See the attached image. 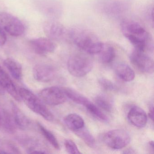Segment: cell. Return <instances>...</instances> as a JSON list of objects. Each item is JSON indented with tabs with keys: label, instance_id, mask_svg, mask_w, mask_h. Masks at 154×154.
Wrapping results in <instances>:
<instances>
[{
	"label": "cell",
	"instance_id": "cell-1",
	"mask_svg": "<svg viewBox=\"0 0 154 154\" xmlns=\"http://www.w3.org/2000/svg\"><path fill=\"white\" fill-rule=\"evenodd\" d=\"M120 27L123 35L134 49L145 52L153 51V38L141 24L131 20H123Z\"/></svg>",
	"mask_w": 154,
	"mask_h": 154
},
{
	"label": "cell",
	"instance_id": "cell-2",
	"mask_svg": "<svg viewBox=\"0 0 154 154\" xmlns=\"http://www.w3.org/2000/svg\"><path fill=\"white\" fill-rule=\"evenodd\" d=\"M68 37L78 48L90 54H99L104 45L95 34L80 26H74L69 29Z\"/></svg>",
	"mask_w": 154,
	"mask_h": 154
},
{
	"label": "cell",
	"instance_id": "cell-3",
	"mask_svg": "<svg viewBox=\"0 0 154 154\" xmlns=\"http://www.w3.org/2000/svg\"><path fill=\"white\" fill-rule=\"evenodd\" d=\"M94 6L100 14L109 17L116 18L127 12L130 4L128 0H97Z\"/></svg>",
	"mask_w": 154,
	"mask_h": 154
},
{
	"label": "cell",
	"instance_id": "cell-4",
	"mask_svg": "<svg viewBox=\"0 0 154 154\" xmlns=\"http://www.w3.org/2000/svg\"><path fill=\"white\" fill-rule=\"evenodd\" d=\"M19 92L21 100L32 111L48 121L54 120V115L47 108L41 99L26 88H20L19 90Z\"/></svg>",
	"mask_w": 154,
	"mask_h": 154
},
{
	"label": "cell",
	"instance_id": "cell-5",
	"mask_svg": "<svg viewBox=\"0 0 154 154\" xmlns=\"http://www.w3.org/2000/svg\"><path fill=\"white\" fill-rule=\"evenodd\" d=\"M93 67L92 60L88 56L75 53L70 56L67 61V68L73 76L81 77L90 72Z\"/></svg>",
	"mask_w": 154,
	"mask_h": 154
},
{
	"label": "cell",
	"instance_id": "cell-6",
	"mask_svg": "<svg viewBox=\"0 0 154 154\" xmlns=\"http://www.w3.org/2000/svg\"><path fill=\"white\" fill-rule=\"evenodd\" d=\"M0 27L13 36L22 35L25 31V26L20 20L3 11H0Z\"/></svg>",
	"mask_w": 154,
	"mask_h": 154
},
{
	"label": "cell",
	"instance_id": "cell-7",
	"mask_svg": "<svg viewBox=\"0 0 154 154\" xmlns=\"http://www.w3.org/2000/svg\"><path fill=\"white\" fill-rule=\"evenodd\" d=\"M105 144L113 149H121L128 146L131 141L129 134L124 130H112L106 132L103 137Z\"/></svg>",
	"mask_w": 154,
	"mask_h": 154
},
{
	"label": "cell",
	"instance_id": "cell-8",
	"mask_svg": "<svg viewBox=\"0 0 154 154\" xmlns=\"http://www.w3.org/2000/svg\"><path fill=\"white\" fill-rule=\"evenodd\" d=\"M43 29L47 36L53 41L62 42L69 39L68 29L60 22L48 20L44 23Z\"/></svg>",
	"mask_w": 154,
	"mask_h": 154
},
{
	"label": "cell",
	"instance_id": "cell-9",
	"mask_svg": "<svg viewBox=\"0 0 154 154\" xmlns=\"http://www.w3.org/2000/svg\"><path fill=\"white\" fill-rule=\"evenodd\" d=\"M130 59L131 63L140 72L149 74L154 72V61L146 52L134 49Z\"/></svg>",
	"mask_w": 154,
	"mask_h": 154
},
{
	"label": "cell",
	"instance_id": "cell-10",
	"mask_svg": "<svg viewBox=\"0 0 154 154\" xmlns=\"http://www.w3.org/2000/svg\"><path fill=\"white\" fill-rule=\"evenodd\" d=\"M39 96L44 103L54 106L62 104L66 100L63 89L57 87L45 88L39 92Z\"/></svg>",
	"mask_w": 154,
	"mask_h": 154
},
{
	"label": "cell",
	"instance_id": "cell-11",
	"mask_svg": "<svg viewBox=\"0 0 154 154\" xmlns=\"http://www.w3.org/2000/svg\"><path fill=\"white\" fill-rule=\"evenodd\" d=\"M29 43L34 52L39 55H45L53 53L57 48L54 41L49 38H33L30 40Z\"/></svg>",
	"mask_w": 154,
	"mask_h": 154
},
{
	"label": "cell",
	"instance_id": "cell-12",
	"mask_svg": "<svg viewBox=\"0 0 154 154\" xmlns=\"http://www.w3.org/2000/svg\"><path fill=\"white\" fill-rule=\"evenodd\" d=\"M33 75L38 82H48L54 79L56 71L52 66L41 64L35 66L33 69Z\"/></svg>",
	"mask_w": 154,
	"mask_h": 154
},
{
	"label": "cell",
	"instance_id": "cell-13",
	"mask_svg": "<svg viewBox=\"0 0 154 154\" xmlns=\"http://www.w3.org/2000/svg\"><path fill=\"white\" fill-rule=\"evenodd\" d=\"M42 12L52 19L59 18L63 14V7L59 0H43Z\"/></svg>",
	"mask_w": 154,
	"mask_h": 154
},
{
	"label": "cell",
	"instance_id": "cell-14",
	"mask_svg": "<svg viewBox=\"0 0 154 154\" xmlns=\"http://www.w3.org/2000/svg\"><path fill=\"white\" fill-rule=\"evenodd\" d=\"M0 86L8 92L13 98L18 102L21 101L19 91L9 75L0 66Z\"/></svg>",
	"mask_w": 154,
	"mask_h": 154
},
{
	"label": "cell",
	"instance_id": "cell-15",
	"mask_svg": "<svg viewBox=\"0 0 154 154\" xmlns=\"http://www.w3.org/2000/svg\"><path fill=\"white\" fill-rule=\"evenodd\" d=\"M128 118L132 125L139 128L145 127L147 121L146 112L137 106H134L131 109L128 113Z\"/></svg>",
	"mask_w": 154,
	"mask_h": 154
},
{
	"label": "cell",
	"instance_id": "cell-16",
	"mask_svg": "<svg viewBox=\"0 0 154 154\" xmlns=\"http://www.w3.org/2000/svg\"><path fill=\"white\" fill-rule=\"evenodd\" d=\"M11 109L12 117L17 127L22 130L29 128L31 124V121L23 112L13 103L11 104Z\"/></svg>",
	"mask_w": 154,
	"mask_h": 154
},
{
	"label": "cell",
	"instance_id": "cell-17",
	"mask_svg": "<svg viewBox=\"0 0 154 154\" xmlns=\"http://www.w3.org/2000/svg\"><path fill=\"white\" fill-rule=\"evenodd\" d=\"M4 64L11 74L17 81H20L22 77V68L21 64L15 59L8 58L4 61Z\"/></svg>",
	"mask_w": 154,
	"mask_h": 154
},
{
	"label": "cell",
	"instance_id": "cell-18",
	"mask_svg": "<svg viewBox=\"0 0 154 154\" xmlns=\"http://www.w3.org/2000/svg\"><path fill=\"white\" fill-rule=\"evenodd\" d=\"M66 97L77 104L83 105L87 109L92 103L85 96L82 95L75 90L69 88L63 89Z\"/></svg>",
	"mask_w": 154,
	"mask_h": 154
},
{
	"label": "cell",
	"instance_id": "cell-19",
	"mask_svg": "<svg viewBox=\"0 0 154 154\" xmlns=\"http://www.w3.org/2000/svg\"><path fill=\"white\" fill-rule=\"evenodd\" d=\"M64 122L68 128L75 131L83 128L85 126L84 121L78 114L71 113L66 116L64 119Z\"/></svg>",
	"mask_w": 154,
	"mask_h": 154
},
{
	"label": "cell",
	"instance_id": "cell-20",
	"mask_svg": "<svg viewBox=\"0 0 154 154\" xmlns=\"http://www.w3.org/2000/svg\"><path fill=\"white\" fill-rule=\"evenodd\" d=\"M116 74L122 80L125 82L133 81L135 77V74L132 69L126 64L120 63L115 67Z\"/></svg>",
	"mask_w": 154,
	"mask_h": 154
},
{
	"label": "cell",
	"instance_id": "cell-21",
	"mask_svg": "<svg viewBox=\"0 0 154 154\" xmlns=\"http://www.w3.org/2000/svg\"><path fill=\"white\" fill-rule=\"evenodd\" d=\"M2 127L5 131L8 133H14L16 131V126L12 115L5 111H2L0 127Z\"/></svg>",
	"mask_w": 154,
	"mask_h": 154
},
{
	"label": "cell",
	"instance_id": "cell-22",
	"mask_svg": "<svg viewBox=\"0 0 154 154\" xmlns=\"http://www.w3.org/2000/svg\"><path fill=\"white\" fill-rule=\"evenodd\" d=\"M99 54H100L101 61L103 63L108 64L114 60L116 55V51L112 46L104 44L102 49Z\"/></svg>",
	"mask_w": 154,
	"mask_h": 154
},
{
	"label": "cell",
	"instance_id": "cell-23",
	"mask_svg": "<svg viewBox=\"0 0 154 154\" xmlns=\"http://www.w3.org/2000/svg\"><path fill=\"white\" fill-rule=\"evenodd\" d=\"M75 134L80 138L85 143L91 147H94L95 146V140L93 135L85 127L74 131Z\"/></svg>",
	"mask_w": 154,
	"mask_h": 154
},
{
	"label": "cell",
	"instance_id": "cell-24",
	"mask_svg": "<svg viewBox=\"0 0 154 154\" xmlns=\"http://www.w3.org/2000/svg\"><path fill=\"white\" fill-rule=\"evenodd\" d=\"M38 127L42 135L49 143L56 149H60L59 143L54 135L40 123H38Z\"/></svg>",
	"mask_w": 154,
	"mask_h": 154
},
{
	"label": "cell",
	"instance_id": "cell-25",
	"mask_svg": "<svg viewBox=\"0 0 154 154\" xmlns=\"http://www.w3.org/2000/svg\"><path fill=\"white\" fill-rule=\"evenodd\" d=\"M94 100L96 105L105 111L110 112L112 110V104L110 100L106 96L103 95H98L95 97Z\"/></svg>",
	"mask_w": 154,
	"mask_h": 154
},
{
	"label": "cell",
	"instance_id": "cell-26",
	"mask_svg": "<svg viewBox=\"0 0 154 154\" xmlns=\"http://www.w3.org/2000/svg\"><path fill=\"white\" fill-rule=\"evenodd\" d=\"M65 146L66 151L69 154H81L77 146L71 140H66L65 141Z\"/></svg>",
	"mask_w": 154,
	"mask_h": 154
},
{
	"label": "cell",
	"instance_id": "cell-27",
	"mask_svg": "<svg viewBox=\"0 0 154 154\" xmlns=\"http://www.w3.org/2000/svg\"><path fill=\"white\" fill-rule=\"evenodd\" d=\"M99 82L101 87L106 91H113L116 89L115 85L108 79L101 78L99 80Z\"/></svg>",
	"mask_w": 154,
	"mask_h": 154
},
{
	"label": "cell",
	"instance_id": "cell-28",
	"mask_svg": "<svg viewBox=\"0 0 154 154\" xmlns=\"http://www.w3.org/2000/svg\"><path fill=\"white\" fill-rule=\"evenodd\" d=\"M146 18L151 26H154V8L153 6L149 7L146 11Z\"/></svg>",
	"mask_w": 154,
	"mask_h": 154
},
{
	"label": "cell",
	"instance_id": "cell-29",
	"mask_svg": "<svg viewBox=\"0 0 154 154\" xmlns=\"http://www.w3.org/2000/svg\"><path fill=\"white\" fill-rule=\"evenodd\" d=\"M7 39V35L5 31L0 27V47L5 45Z\"/></svg>",
	"mask_w": 154,
	"mask_h": 154
},
{
	"label": "cell",
	"instance_id": "cell-30",
	"mask_svg": "<svg viewBox=\"0 0 154 154\" xmlns=\"http://www.w3.org/2000/svg\"><path fill=\"white\" fill-rule=\"evenodd\" d=\"M149 116L151 119V120L153 121V120H154V108H153V105H151L149 107Z\"/></svg>",
	"mask_w": 154,
	"mask_h": 154
},
{
	"label": "cell",
	"instance_id": "cell-31",
	"mask_svg": "<svg viewBox=\"0 0 154 154\" xmlns=\"http://www.w3.org/2000/svg\"><path fill=\"white\" fill-rule=\"evenodd\" d=\"M136 152L132 148H128L123 152V154H135Z\"/></svg>",
	"mask_w": 154,
	"mask_h": 154
},
{
	"label": "cell",
	"instance_id": "cell-32",
	"mask_svg": "<svg viewBox=\"0 0 154 154\" xmlns=\"http://www.w3.org/2000/svg\"><path fill=\"white\" fill-rule=\"evenodd\" d=\"M149 146L150 147H151V148H152V150L153 151H154V141H150L149 142Z\"/></svg>",
	"mask_w": 154,
	"mask_h": 154
},
{
	"label": "cell",
	"instance_id": "cell-33",
	"mask_svg": "<svg viewBox=\"0 0 154 154\" xmlns=\"http://www.w3.org/2000/svg\"><path fill=\"white\" fill-rule=\"evenodd\" d=\"M4 93H5V91L2 88L1 86H0V94L2 95V94H4Z\"/></svg>",
	"mask_w": 154,
	"mask_h": 154
},
{
	"label": "cell",
	"instance_id": "cell-34",
	"mask_svg": "<svg viewBox=\"0 0 154 154\" xmlns=\"http://www.w3.org/2000/svg\"><path fill=\"white\" fill-rule=\"evenodd\" d=\"M2 111L0 109V122H1V118Z\"/></svg>",
	"mask_w": 154,
	"mask_h": 154
}]
</instances>
